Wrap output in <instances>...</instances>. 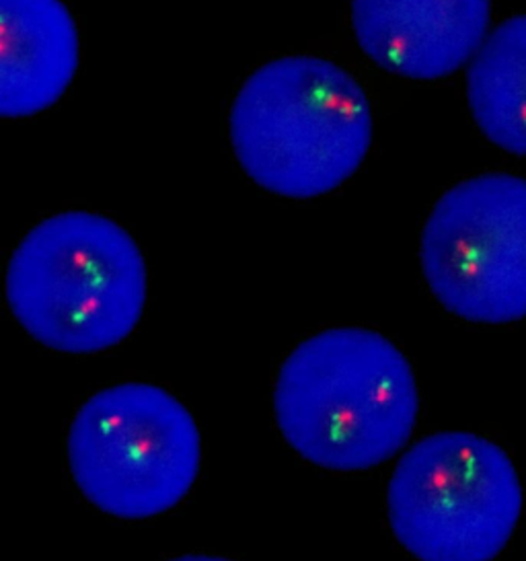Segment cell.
<instances>
[{"mask_svg":"<svg viewBox=\"0 0 526 561\" xmlns=\"http://www.w3.org/2000/svg\"><path fill=\"white\" fill-rule=\"evenodd\" d=\"M420 410L408 358L377 331L338 328L305 340L279 368L274 412L296 453L362 471L408 445Z\"/></svg>","mask_w":526,"mask_h":561,"instance_id":"cell-1","label":"cell"},{"mask_svg":"<svg viewBox=\"0 0 526 561\" xmlns=\"http://www.w3.org/2000/svg\"><path fill=\"white\" fill-rule=\"evenodd\" d=\"M247 175L284 198H317L350 180L373 142L370 103L344 68L290 56L258 68L230 112Z\"/></svg>","mask_w":526,"mask_h":561,"instance_id":"cell-2","label":"cell"},{"mask_svg":"<svg viewBox=\"0 0 526 561\" xmlns=\"http://www.w3.org/2000/svg\"><path fill=\"white\" fill-rule=\"evenodd\" d=\"M7 300L42 346L95 354L138 325L147 302V265L114 220L65 213L39 222L15 249Z\"/></svg>","mask_w":526,"mask_h":561,"instance_id":"cell-3","label":"cell"},{"mask_svg":"<svg viewBox=\"0 0 526 561\" xmlns=\"http://www.w3.org/2000/svg\"><path fill=\"white\" fill-rule=\"evenodd\" d=\"M192 413L147 382L91 397L68 432V462L84 497L117 518H150L178 506L199 471Z\"/></svg>","mask_w":526,"mask_h":561,"instance_id":"cell-4","label":"cell"},{"mask_svg":"<svg viewBox=\"0 0 526 561\" xmlns=\"http://www.w3.org/2000/svg\"><path fill=\"white\" fill-rule=\"evenodd\" d=\"M397 541L420 561H492L523 512L506 450L469 432H438L399 459L387 492Z\"/></svg>","mask_w":526,"mask_h":561,"instance_id":"cell-5","label":"cell"},{"mask_svg":"<svg viewBox=\"0 0 526 561\" xmlns=\"http://www.w3.org/2000/svg\"><path fill=\"white\" fill-rule=\"evenodd\" d=\"M422 270L434 297L460 319H525L526 180L488 173L448 190L422 234Z\"/></svg>","mask_w":526,"mask_h":561,"instance_id":"cell-6","label":"cell"},{"mask_svg":"<svg viewBox=\"0 0 526 561\" xmlns=\"http://www.w3.org/2000/svg\"><path fill=\"white\" fill-rule=\"evenodd\" d=\"M492 18L490 0H352L362 51L387 72L436 81L473 60Z\"/></svg>","mask_w":526,"mask_h":561,"instance_id":"cell-7","label":"cell"},{"mask_svg":"<svg viewBox=\"0 0 526 561\" xmlns=\"http://www.w3.org/2000/svg\"><path fill=\"white\" fill-rule=\"evenodd\" d=\"M0 116H35L79 68V32L60 0H0Z\"/></svg>","mask_w":526,"mask_h":561,"instance_id":"cell-8","label":"cell"},{"mask_svg":"<svg viewBox=\"0 0 526 561\" xmlns=\"http://www.w3.org/2000/svg\"><path fill=\"white\" fill-rule=\"evenodd\" d=\"M467 100L493 145L526 157V15L485 37L467 72Z\"/></svg>","mask_w":526,"mask_h":561,"instance_id":"cell-9","label":"cell"},{"mask_svg":"<svg viewBox=\"0 0 526 561\" xmlns=\"http://www.w3.org/2000/svg\"><path fill=\"white\" fill-rule=\"evenodd\" d=\"M171 561H229L222 560V558H210V556H183V558H178V560Z\"/></svg>","mask_w":526,"mask_h":561,"instance_id":"cell-10","label":"cell"}]
</instances>
